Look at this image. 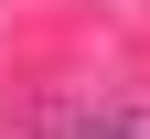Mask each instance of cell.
Instances as JSON below:
<instances>
[{
    "label": "cell",
    "mask_w": 150,
    "mask_h": 139,
    "mask_svg": "<svg viewBox=\"0 0 150 139\" xmlns=\"http://www.w3.org/2000/svg\"><path fill=\"white\" fill-rule=\"evenodd\" d=\"M11 139H97V107H22Z\"/></svg>",
    "instance_id": "cell-1"
},
{
    "label": "cell",
    "mask_w": 150,
    "mask_h": 139,
    "mask_svg": "<svg viewBox=\"0 0 150 139\" xmlns=\"http://www.w3.org/2000/svg\"><path fill=\"white\" fill-rule=\"evenodd\" d=\"M97 139H150V107H97Z\"/></svg>",
    "instance_id": "cell-2"
}]
</instances>
